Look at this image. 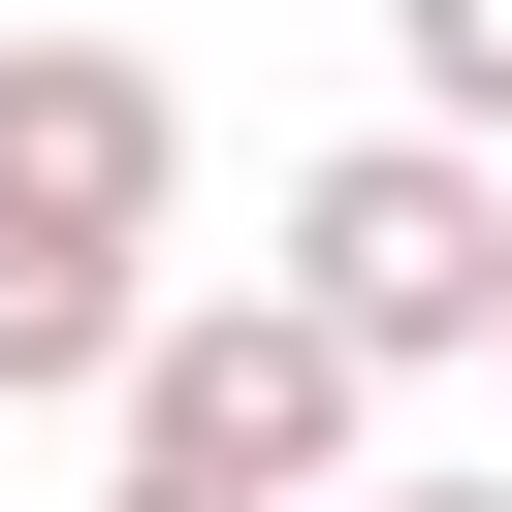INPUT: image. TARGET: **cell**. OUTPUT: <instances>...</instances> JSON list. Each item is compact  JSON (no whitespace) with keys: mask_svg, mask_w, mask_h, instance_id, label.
<instances>
[{"mask_svg":"<svg viewBox=\"0 0 512 512\" xmlns=\"http://www.w3.org/2000/svg\"><path fill=\"white\" fill-rule=\"evenodd\" d=\"M160 192H192V96L128 32H0V256H160Z\"/></svg>","mask_w":512,"mask_h":512,"instance_id":"cell-3","label":"cell"},{"mask_svg":"<svg viewBox=\"0 0 512 512\" xmlns=\"http://www.w3.org/2000/svg\"><path fill=\"white\" fill-rule=\"evenodd\" d=\"M288 320H352L384 384H416V352H512V160H480V128L288 160Z\"/></svg>","mask_w":512,"mask_h":512,"instance_id":"cell-1","label":"cell"},{"mask_svg":"<svg viewBox=\"0 0 512 512\" xmlns=\"http://www.w3.org/2000/svg\"><path fill=\"white\" fill-rule=\"evenodd\" d=\"M352 416H384V352H352V320H288V288H224V320H160V352H128V480H256V512H320V480H352Z\"/></svg>","mask_w":512,"mask_h":512,"instance_id":"cell-2","label":"cell"},{"mask_svg":"<svg viewBox=\"0 0 512 512\" xmlns=\"http://www.w3.org/2000/svg\"><path fill=\"white\" fill-rule=\"evenodd\" d=\"M128 512H256V480H128Z\"/></svg>","mask_w":512,"mask_h":512,"instance_id":"cell-6","label":"cell"},{"mask_svg":"<svg viewBox=\"0 0 512 512\" xmlns=\"http://www.w3.org/2000/svg\"><path fill=\"white\" fill-rule=\"evenodd\" d=\"M352 512H512V480H352Z\"/></svg>","mask_w":512,"mask_h":512,"instance_id":"cell-5","label":"cell"},{"mask_svg":"<svg viewBox=\"0 0 512 512\" xmlns=\"http://www.w3.org/2000/svg\"><path fill=\"white\" fill-rule=\"evenodd\" d=\"M416 32V128H512V0H384Z\"/></svg>","mask_w":512,"mask_h":512,"instance_id":"cell-4","label":"cell"}]
</instances>
